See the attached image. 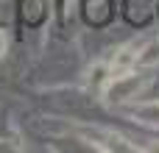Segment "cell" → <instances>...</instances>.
<instances>
[{"instance_id": "cell-1", "label": "cell", "mask_w": 159, "mask_h": 153, "mask_svg": "<svg viewBox=\"0 0 159 153\" xmlns=\"http://www.w3.org/2000/svg\"><path fill=\"white\" fill-rule=\"evenodd\" d=\"M140 89H143V78L131 75V72H123V75H115L112 84L106 86V100L109 103H123L129 98H137Z\"/></svg>"}, {"instance_id": "cell-2", "label": "cell", "mask_w": 159, "mask_h": 153, "mask_svg": "<svg viewBox=\"0 0 159 153\" xmlns=\"http://www.w3.org/2000/svg\"><path fill=\"white\" fill-rule=\"evenodd\" d=\"M137 123H145V125H159V100H148V103H140L129 111Z\"/></svg>"}, {"instance_id": "cell-3", "label": "cell", "mask_w": 159, "mask_h": 153, "mask_svg": "<svg viewBox=\"0 0 159 153\" xmlns=\"http://www.w3.org/2000/svg\"><path fill=\"white\" fill-rule=\"evenodd\" d=\"M131 64H137V53H134V50H129V47L117 50V56L112 59V78H115V75L129 72V70H131Z\"/></svg>"}, {"instance_id": "cell-4", "label": "cell", "mask_w": 159, "mask_h": 153, "mask_svg": "<svg viewBox=\"0 0 159 153\" xmlns=\"http://www.w3.org/2000/svg\"><path fill=\"white\" fill-rule=\"evenodd\" d=\"M137 64L140 67H157L159 64V42H148L143 47V53H137Z\"/></svg>"}, {"instance_id": "cell-5", "label": "cell", "mask_w": 159, "mask_h": 153, "mask_svg": "<svg viewBox=\"0 0 159 153\" xmlns=\"http://www.w3.org/2000/svg\"><path fill=\"white\" fill-rule=\"evenodd\" d=\"M6 53V36H3V31H0V56Z\"/></svg>"}]
</instances>
